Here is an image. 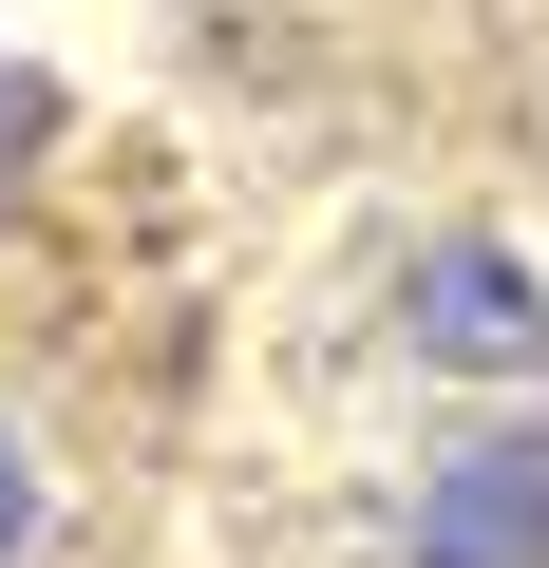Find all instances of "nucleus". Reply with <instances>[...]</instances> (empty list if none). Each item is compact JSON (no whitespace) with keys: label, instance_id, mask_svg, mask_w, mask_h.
<instances>
[{"label":"nucleus","instance_id":"f257e3e1","mask_svg":"<svg viewBox=\"0 0 549 568\" xmlns=\"http://www.w3.org/2000/svg\"><path fill=\"white\" fill-rule=\"evenodd\" d=\"M398 568H549V436H455L398 511Z\"/></svg>","mask_w":549,"mask_h":568},{"label":"nucleus","instance_id":"20e7f679","mask_svg":"<svg viewBox=\"0 0 549 568\" xmlns=\"http://www.w3.org/2000/svg\"><path fill=\"white\" fill-rule=\"evenodd\" d=\"M20 530H39V474H20V436H0V568H20Z\"/></svg>","mask_w":549,"mask_h":568},{"label":"nucleus","instance_id":"7ed1b4c3","mask_svg":"<svg viewBox=\"0 0 549 568\" xmlns=\"http://www.w3.org/2000/svg\"><path fill=\"white\" fill-rule=\"evenodd\" d=\"M39 114H58V95H39L20 58H0V190H20V152H39Z\"/></svg>","mask_w":549,"mask_h":568},{"label":"nucleus","instance_id":"f03ea898","mask_svg":"<svg viewBox=\"0 0 549 568\" xmlns=\"http://www.w3.org/2000/svg\"><path fill=\"white\" fill-rule=\"evenodd\" d=\"M417 342L474 361V379H530V361H549V304H530L492 246H436V265H417Z\"/></svg>","mask_w":549,"mask_h":568}]
</instances>
